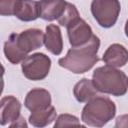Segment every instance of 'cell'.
I'll return each mask as SVG.
<instances>
[{"mask_svg": "<svg viewBox=\"0 0 128 128\" xmlns=\"http://www.w3.org/2000/svg\"><path fill=\"white\" fill-rule=\"evenodd\" d=\"M45 34L41 29L29 28L20 33H11L4 43V55L12 64L22 62L30 52L41 48Z\"/></svg>", "mask_w": 128, "mask_h": 128, "instance_id": "cell-1", "label": "cell"}, {"mask_svg": "<svg viewBox=\"0 0 128 128\" xmlns=\"http://www.w3.org/2000/svg\"><path fill=\"white\" fill-rule=\"evenodd\" d=\"M99 48L100 39L98 36L93 35L85 45L70 48L67 54L58 60V64L74 74L88 72L99 61L97 55Z\"/></svg>", "mask_w": 128, "mask_h": 128, "instance_id": "cell-2", "label": "cell"}, {"mask_svg": "<svg viewBox=\"0 0 128 128\" xmlns=\"http://www.w3.org/2000/svg\"><path fill=\"white\" fill-rule=\"evenodd\" d=\"M92 81L98 92L116 97L125 95L128 90V77L126 74L109 65L96 68L92 75Z\"/></svg>", "mask_w": 128, "mask_h": 128, "instance_id": "cell-3", "label": "cell"}, {"mask_svg": "<svg viewBox=\"0 0 128 128\" xmlns=\"http://www.w3.org/2000/svg\"><path fill=\"white\" fill-rule=\"evenodd\" d=\"M116 115V105L107 96L96 95L86 102L82 109L81 120L85 125L103 127Z\"/></svg>", "mask_w": 128, "mask_h": 128, "instance_id": "cell-4", "label": "cell"}, {"mask_svg": "<svg viewBox=\"0 0 128 128\" xmlns=\"http://www.w3.org/2000/svg\"><path fill=\"white\" fill-rule=\"evenodd\" d=\"M121 4L119 0H92L91 13L103 28L113 27L119 17Z\"/></svg>", "mask_w": 128, "mask_h": 128, "instance_id": "cell-5", "label": "cell"}, {"mask_svg": "<svg viewBox=\"0 0 128 128\" xmlns=\"http://www.w3.org/2000/svg\"><path fill=\"white\" fill-rule=\"evenodd\" d=\"M51 68V59L44 53L37 52L28 55L21 62L23 75L31 81H40L45 79Z\"/></svg>", "mask_w": 128, "mask_h": 128, "instance_id": "cell-6", "label": "cell"}, {"mask_svg": "<svg viewBox=\"0 0 128 128\" xmlns=\"http://www.w3.org/2000/svg\"><path fill=\"white\" fill-rule=\"evenodd\" d=\"M66 28L68 40L72 47H79L85 45L94 35L90 25L81 17L73 20Z\"/></svg>", "mask_w": 128, "mask_h": 128, "instance_id": "cell-7", "label": "cell"}, {"mask_svg": "<svg viewBox=\"0 0 128 128\" xmlns=\"http://www.w3.org/2000/svg\"><path fill=\"white\" fill-rule=\"evenodd\" d=\"M21 103L13 95L4 96L0 101V124L5 126L17 121L21 115Z\"/></svg>", "mask_w": 128, "mask_h": 128, "instance_id": "cell-8", "label": "cell"}, {"mask_svg": "<svg viewBox=\"0 0 128 128\" xmlns=\"http://www.w3.org/2000/svg\"><path fill=\"white\" fill-rule=\"evenodd\" d=\"M52 98L48 90L44 88H34L30 90L24 100V106L29 111H35L51 105Z\"/></svg>", "mask_w": 128, "mask_h": 128, "instance_id": "cell-9", "label": "cell"}, {"mask_svg": "<svg viewBox=\"0 0 128 128\" xmlns=\"http://www.w3.org/2000/svg\"><path fill=\"white\" fill-rule=\"evenodd\" d=\"M38 2L40 18L45 21L58 20L63 15L67 5L66 0H40Z\"/></svg>", "mask_w": 128, "mask_h": 128, "instance_id": "cell-10", "label": "cell"}, {"mask_svg": "<svg viewBox=\"0 0 128 128\" xmlns=\"http://www.w3.org/2000/svg\"><path fill=\"white\" fill-rule=\"evenodd\" d=\"M103 62L106 65L119 68L128 62V50L119 43L111 44L103 54Z\"/></svg>", "mask_w": 128, "mask_h": 128, "instance_id": "cell-11", "label": "cell"}, {"mask_svg": "<svg viewBox=\"0 0 128 128\" xmlns=\"http://www.w3.org/2000/svg\"><path fill=\"white\" fill-rule=\"evenodd\" d=\"M44 45L53 55H60L63 50V39L60 27L55 24H48L44 36Z\"/></svg>", "mask_w": 128, "mask_h": 128, "instance_id": "cell-12", "label": "cell"}, {"mask_svg": "<svg viewBox=\"0 0 128 128\" xmlns=\"http://www.w3.org/2000/svg\"><path fill=\"white\" fill-rule=\"evenodd\" d=\"M56 116L57 113L55 107L53 105H49L45 108L32 111L28 118V121L32 126L42 128L56 120Z\"/></svg>", "mask_w": 128, "mask_h": 128, "instance_id": "cell-13", "label": "cell"}, {"mask_svg": "<svg viewBox=\"0 0 128 128\" xmlns=\"http://www.w3.org/2000/svg\"><path fill=\"white\" fill-rule=\"evenodd\" d=\"M14 16L24 22L36 20L40 17L39 2L35 0H20Z\"/></svg>", "mask_w": 128, "mask_h": 128, "instance_id": "cell-14", "label": "cell"}, {"mask_svg": "<svg viewBox=\"0 0 128 128\" xmlns=\"http://www.w3.org/2000/svg\"><path fill=\"white\" fill-rule=\"evenodd\" d=\"M98 93V90L93 84V81L88 78H82L80 81H78L74 88H73V94L76 100L80 103H84L95 97Z\"/></svg>", "mask_w": 128, "mask_h": 128, "instance_id": "cell-15", "label": "cell"}, {"mask_svg": "<svg viewBox=\"0 0 128 128\" xmlns=\"http://www.w3.org/2000/svg\"><path fill=\"white\" fill-rule=\"evenodd\" d=\"M78 17H80V14H79V11L76 8V6L70 2H67V5H66L63 15L57 21L61 26L67 27L73 20H75Z\"/></svg>", "mask_w": 128, "mask_h": 128, "instance_id": "cell-16", "label": "cell"}, {"mask_svg": "<svg viewBox=\"0 0 128 128\" xmlns=\"http://www.w3.org/2000/svg\"><path fill=\"white\" fill-rule=\"evenodd\" d=\"M74 125H81L79 119L71 114H61L59 115L54 123V128H58V127H65V126H74Z\"/></svg>", "mask_w": 128, "mask_h": 128, "instance_id": "cell-17", "label": "cell"}, {"mask_svg": "<svg viewBox=\"0 0 128 128\" xmlns=\"http://www.w3.org/2000/svg\"><path fill=\"white\" fill-rule=\"evenodd\" d=\"M20 0H0V14L2 16H14Z\"/></svg>", "mask_w": 128, "mask_h": 128, "instance_id": "cell-18", "label": "cell"}, {"mask_svg": "<svg viewBox=\"0 0 128 128\" xmlns=\"http://www.w3.org/2000/svg\"><path fill=\"white\" fill-rule=\"evenodd\" d=\"M115 127L116 128H128V114H123L120 115L116 118L115 122Z\"/></svg>", "mask_w": 128, "mask_h": 128, "instance_id": "cell-19", "label": "cell"}, {"mask_svg": "<svg viewBox=\"0 0 128 128\" xmlns=\"http://www.w3.org/2000/svg\"><path fill=\"white\" fill-rule=\"evenodd\" d=\"M10 127H27V123L25 122V119H24V117H20L17 121H15L14 123H12V124H10L9 125Z\"/></svg>", "mask_w": 128, "mask_h": 128, "instance_id": "cell-20", "label": "cell"}, {"mask_svg": "<svg viewBox=\"0 0 128 128\" xmlns=\"http://www.w3.org/2000/svg\"><path fill=\"white\" fill-rule=\"evenodd\" d=\"M124 31H125V35L128 37V19L125 23V27H124Z\"/></svg>", "mask_w": 128, "mask_h": 128, "instance_id": "cell-21", "label": "cell"}]
</instances>
